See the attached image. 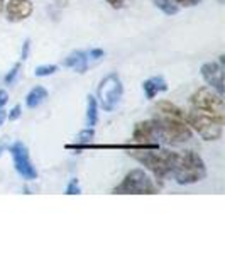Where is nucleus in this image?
<instances>
[{
  "label": "nucleus",
  "instance_id": "1",
  "mask_svg": "<svg viewBox=\"0 0 225 254\" xmlns=\"http://www.w3.org/2000/svg\"><path fill=\"white\" fill-rule=\"evenodd\" d=\"M171 175L179 185H193V183H198L207 178L205 161L198 153L191 149L181 154L178 153Z\"/></svg>",
  "mask_w": 225,
  "mask_h": 254
},
{
  "label": "nucleus",
  "instance_id": "2",
  "mask_svg": "<svg viewBox=\"0 0 225 254\" xmlns=\"http://www.w3.org/2000/svg\"><path fill=\"white\" fill-rule=\"evenodd\" d=\"M129 154L134 159H137L141 165H144L158 180H165L166 176L171 175L178 156V153H174V151L159 149V147H154V149H132V153L129 151Z\"/></svg>",
  "mask_w": 225,
  "mask_h": 254
},
{
  "label": "nucleus",
  "instance_id": "3",
  "mask_svg": "<svg viewBox=\"0 0 225 254\" xmlns=\"http://www.w3.org/2000/svg\"><path fill=\"white\" fill-rule=\"evenodd\" d=\"M153 121L156 126V139H163L169 144H181V142L190 141L193 136V130L181 117L159 116L158 114V117Z\"/></svg>",
  "mask_w": 225,
  "mask_h": 254
},
{
  "label": "nucleus",
  "instance_id": "4",
  "mask_svg": "<svg viewBox=\"0 0 225 254\" xmlns=\"http://www.w3.org/2000/svg\"><path fill=\"white\" fill-rule=\"evenodd\" d=\"M158 190L159 188L149 173H146L141 168H136V170H130L112 191L115 195H154L158 193Z\"/></svg>",
  "mask_w": 225,
  "mask_h": 254
},
{
  "label": "nucleus",
  "instance_id": "5",
  "mask_svg": "<svg viewBox=\"0 0 225 254\" xmlns=\"http://www.w3.org/2000/svg\"><path fill=\"white\" fill-rule=\"evenodd\" d=\"M185 121L190 126L191 130H195L205 141H219L224 134V121L214 116H208L205 112H200L196 109H191L185 114Z\"/></svg>",
  "mask_w": 225,
  "mask_h": 254
},
{
  "label": "nucleus",
  "instance_id": "6",
  "mask_svg": "<svg viewBox=\"0 0 225 254\" xmlns=\"http://www.w3.org/2000/svg\"><path fill=\"white\" fill-rule=\"evenodd\" d=\"M122 95H124V85L117 73H110L105 78H102L97 88V102L105 112H112L113 109H117Z\"/></svg>",
  "mask_w": 225,
  "mask_h": 254
},
{
  "label": "nucleus",
  "instance_id": "7",
  "mask_svg": "<svg viewBox=\"0 0 225 254\" xmlns=\"http://www.w3.org/2000/svg\"><path fill=\"white\" fill-rule=\"evenodd\" d=\"M190 102H191V107L193 109L224 121L225 110H224L222 95H219L217 92H214V88H207V87L198 88L193 95H191Z\"/></svg>",
  "mask_w": 225,
  "mask_h": 254
},
{
  "label": "nucleus",
  "instance_id": "8",
  "mask_svg": "<svg viewBox=\"0 0 225 254\" xmlns=\"http://www.w3.org/2000/svg\"><path fill=\"white\" fill-rule=\"evenodd\" d=\"M9 153L12 156V161H14V168L15 171L22 176V180L26 182H32V180L38 178V170L32 165L31 156H29V149L24 142L15 141L14 144L9 146Z\"/></svg>",
  "mask_w": 225,
  "mask_h": 254
},
{
  "label": "nucleus",
  "instance_id": "9",
  "mask_svg": "<svg viewBox=\"0 0 225 254\" xmlns=\"http://www.w3.org/2000/svg\"><path fill=\"white\" fill-rule=\"evenodd\" d=\"M105 56V51L100 48H90V49H78L68 55L63 61V66L75 69L76 73H85L93 63L100 61Z\"/></svg>",
  "mask_w": 225,
  "mask_h": 254
},
{
  "label": "nucleus",
  "instance_id": "10",
  "mask_svg": "<svg viewBox=\"0 0 225 254\" xmlns=\"http://www.w3.org/2000/svg\"><path fill=\"white\" fill-rule=\"evenodd\" d=\"M203 80L210 85V88H214L219 95H224V64L217 63V61H207L200 68Z\"/></svg>",
  "mask_w": 225,
  "mask_h": 254
},
{
  "label": "nucleus",
  "instance_id": "11",
  "mask_svg": "<svg viewBox=\"0 0 225 254\" xmlns=\"http://www.w3.org/2000/svg\"><path fill=\"white\" fill-rule=\"evenodd\" d=\"M32 10H34V5L31 0H9V3L5 5V15L10 22H22L29 19Z\"/></svg>",
  "mask_w": 225,
  "mask_h": 254
},
{
  "label": "nucleus",
  "instance_id": "12",
  "mask_svg": "<svg viewBox=\"0 0 225 254\" xmlns=\"http://www.w3.org/2000/svg\"><path fill=\"white\" fill-rule=\"evenodd\" d=\"M132 141L139 142V144H159L156 139V126H154L153 119L137 122L132 132Z\"/></svg>",
  "mask_w": 225,
  "mask_h": 254
},
{
  "label": "nucleus",
  "instance_id": "13",
  "mask_svg": "<svg viewBox=\"0 0 225 254\" xmlns=\"http://www.w3.org/2000/svg\"><path fill=\"white\" fill-rule=\"evenodd\" d=\"M142 90H144L147 100H153L159 93L166 92L168 81L163 78V76H151V78H147L146 81H142Z\"/></svg>",
  "mask_w": 225,
  "mask_h": 254
},
{
  "label": "nucleus",
  "instance_id": "14",
  "mask_svg": "<svg viewBox=\"0 0 225 254\" xmlns=\"http://www.w3.org/2000/svg\"><path fill=\"white\" fill-rule=\"evenodd\" d=\"M46 98H48V90L44 87H41V85H38V87H34L29 93H27L26 107L27 109H38L41 104L46 102Z\"/></svg>",
  "mask_w": 225,
  "mask_h": 254
},
{
  "label": "nucleus",
  "instance_id": "15",
  "mask_svg": "<svg viewBox=\"0 0 225 254\" xmlns=\"http://www.w3.org/2000/svg\"><path fill=\"white\" fill-rule=\"evenodd\" d=\"M156 110H158L159 116H171V117H181V119H185V112H183V110L179 109L178 105H174L173 102H168V100L158 102Z\"/></svg>",
  "mask_w": 225,
  "mask_h": 254
},
{
  "label": "nucleus",
  "instance_id": "16",
  "mask_svg": "<svg viewBox=\"0 0 225 254\" xmlns=\"http://www.w3.org/2000/svg\"><path fill=\"white\" fill-rule=\"evenodd\" d=\"M98 122V102L93 95L87 97V126L95 127Z\"/></svg>",
  "mask_w": 225,
  "mask_h": 254
},
{
  "label": "nucleus",
  "instance_id": "17",
  "mask_svg": "<svg viewBox=\"0 0 225 254\" xmlns=\"http://www.w3.org/2000/svg\"><path fill=\"white\" fill-rule=\"evenodd\" d=\"M153 3L159 10L165 12L166 15H174V14H178V10H179V7L173 0H153Z\"/></svg>",
  "mask_w": 225,
  "mask_h": 254
},
{
  "label": "nucleus",
  "instance_id": "18",
  "mask_svg": "<svg viewBox=\"0 0 225 254\" xmlns=\"http://www.w3.org/2000/svg\"><path fill=\"white\" fill-rule=\"evenodd\" d=\"M93 136H95V130H93V127H87L85 130H81V132L76 136L75 139V144L76 146H81V144H88V142H92Z\"/></svg>",
  "mask_w": 225,
  "mask_h": 254
},
{
  "label": "nucleus",
  "instance_id": "19",
  "mask_svg": "<svg viewBox=\"0 0 225 254\" xmlns=\"http://www.w3.org/2000/svg\"><path fill=\"white\" fill-rule=\"evenodd\" d=\"M56 71H58V66H56V64H41V66H38L34 69V75L44 78V76L55 75Z\"/></svg>",
  "mask_w": 225,
  "mask_h": 254
},
{
  "label": "nucleus",
  "instance_id": "20",
  "mask_svg": "<svg viewBox=\"0 0 225 254\" xmlns=\"http://www.w3.org/2000/svg\"><path fill=\"white\" fill-rule=\"evenodd\" d=\"M66 195H78L81 193V187H80V182L76 178H71L66 185V190H64Z\"/></svg>",
  "mask_w": 225,
  "mask_h": 254
},
{
  "label": "nucleus",
  "instance_id": "21",
  "mask_svg": "<svg viewBox=\"0 0 225 254\" xmlns=\"http://www.w3.org/2000/svg\"><path fill=\"white\" fill-rule=\"evenodd\" d=\"M20 66H22V61H19V63H15V64H14V68H12L10 71L5 75V78H3V81H5L7 85L14 83V80L17 78V75H19V71H20Z\"/></svg>",
  "mask_w": 225,
  "mask_h": 254
},
{
  "label": "nucleus",
  "instance_id": "22",
  "mask_svg": "<svg viewBox=\"0 0 225 254\" xmlns=\"http://www.w3.org/2000/svg\"><path fill=\"white\" fill-rule=\"evenodd\" d=\"M174 3H176L178 7H195L198 5L202 0H173Z\"/></svg>",
  "mask_w": 225,
  "mask_h": 254
},
{
  "label": "nucleus",
  "instance_id": "23",
  "mask_svg": "<svg viewBox=\"0 0 225 254\" xmlns=\"http://www.w3.org/2000/svg\"><path fill=\"white\" fill-rule=\"evenodd\" d=\"M29 49H31V39H27L24 43V48H22V55H20V61L27 60V55H29Z\"/></svg>",
  "mask_w": 225,
  "mask_h": 254
},
{
  "label": "nucleus",
  "instance_id": "24",
  "mask_svg": "<svg viewBox=\"0 0 225 254\" xmlns=\"http://www.w3.org/2000/svg\"><path fill=\"white\" fill-rule=\"evenodd\" d=\"M125 2L127 0H107V3L110 7H113V9H122L125 5Z\"/></svg>",
  "mask_w": 225,
  "mask_h": 254
},
{
  "label": "nucleus",
  "instance_id": "25",
  "mask_svg": "<svg viewBox=\"0 0 225 254\" xmlns=\"http://www.w3.org/2000/svg\"><path fill=\"white\" fill-rule=\"evenodd\" d=\"M20 114H22V112H20V105H15V107L10 110L9 119H10V121H15V119L20 117Z\"/></svg>",
  "mask_w": 225,
  "mask_h": 254
},
{
  "label": "nucleus",
  "instance_id": "26",
  "mask_svg": "<svg viewBox=\"0 0 225 254\" xmlns=\"http://www.w3.org/2000/svg\"><path fill=\"white\" fill-rule=\"evenodd\" d=\"M7 100H9V93H7L5 90H0V109L7 104Z\"/></svg>",
  "mask_w": 225,
  "mask_h": 254
},
{
  "label": "nucleus",
  "instance_id": "27",
  "mask_svg": "<svg viewBox=\"0 0 225 254\" xmlns=\"http://www.w3.org/2000/svg\"><path fill=\"white\" fill-rule=\"evenodd\" d=\"M5 119H7V114L3 112L2 109H0V127H2V124H3V122H5Z\"/></svg>",
  "mask_w": 225,
  "mask_h": 254
},
{
  "label": "nucleus",
  "instance_id": "28",
  "mask_svg": "<svg viewBox=\"0 0 225 254\" xmlns=\"http://www.w3.org/2000/svg\"><path fill=\"white\" fill-rule=\"evenodd\" d=\"M5 147H7V146H5V144H3V142H0V154H2V151H3V149H5Z\"/></svg>",
  "mask_w": 225,
  "mask_h": 254
},
{
  "label": "nucleus",
  "instance_id": "29",
  "mask_svg": "<svg viewBox=\"0 0 225 254\" xmlns=\"http://www.w3.org/2000/svg\"><path fill=\"white\" fill-rule=\"evenodd\" d=\"M3 10V0H0V12Z\"/></svg>",
  "mask_w": 225,
  "mask_h": 254
}]
</instances>
